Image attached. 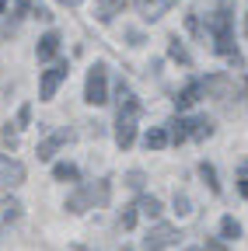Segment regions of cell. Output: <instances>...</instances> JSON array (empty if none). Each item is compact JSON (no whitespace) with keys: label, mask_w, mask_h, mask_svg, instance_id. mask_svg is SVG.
Listing matches in <instances>:
<instances>
[{"label":"cell","mask_w":248,"mask_h":251,"mask_svg":"<svg viewBox=\"0 0 248 251\" xmlns=\"http://www.w3.org/2000/svg\"><path fill=\"white\" fill-rule=\"evenodd\" d=\"M220 234H224L227 241H234V237H241V224H238L234 216H224V220H220Z\"/></svg>","instance_id":"obj_18"},{"label":"cell","mask_w":248,"mask_h":251,"mask_svg":"<svg viewBox=\"0 0 248 251\" xmlns=\"http://www.w3.org/2000/svg\"><path fill=\"white\" fill-rule=\"evenodd\" d=\"M4 11H7V0H0V14H4Z\"/></svg>","instance_id":"obj_28"},{"label":"cell","mask_w":248,"mask_h":251,"mask_svg":"<svg viewBox=\"0 0 248 251\" xmlns=\"http://www.w3.org/2000/svg\"><path fill=\"white\" fill-rule=\"evenodd\" d=\"M18 216H21V202L18 199H4V202H0V227L14 224Z\"/></svg>","instance_id":"obj_14"},{"label":"cell","mask_w":248,"mask_h":251,"mask_svg":"<svg viewBox=\"0 0 248 251\" xmlns=\"http://www.w3.org/2000/svg\"><path fill=\"white\" fill-rule=\"evenodd\" d=\"M126 4L130 0H95V18L98 21H112L115 14L126 11Z\"/></svg>","instance_id":"obj_12"},{"label":"cell","mask_w":248,"mask_h":251,"mask_svg":"<svg viewBox=\"0 0 248 251\" xmlns=\"http://www.w3.org/2000/svg\"><path fill=\"white\" fill-rule=\"evenodd\" d=\"M28 119H32V105H21L18 108V126H28Z\"/></svg>","instance_id":"obj_23"},{"label":"cell","mask_w":248,"mask_h":251,"mask_svg":"<svg viewBox=\"0 0 248 251\" xmlns=\"http://www.w3.org/2000/svg\"><path fill=\"white\" fill-rule=\"evenodd\" d=\"M126 251H130V248H126Z\"/></svg>","instance_id":"obj_31"},{"label":"cell","mask_w":248,"mask_h":251,"mask_svg":"<svg viewBox=\"0 0 248 251\" xmlns=\"http://www.w3.org/2000/svg\"><path fill=\"white\" fill-rule=\"evenodd\" d=\"M140 101L133 98V91L130 87H122L119 84V122H115V143L122 150H130L133 140H137V119H140Z\"/></svg>","instance_id":"obj_1"},{"label":"cell","mask_w":248,"mask_h":251,"mask_svg":"<svg viewBox=\"0 0 248 251\" xmlns=\"http://www.w3.org/2000/svg\"><path fill=\"white\" fill-rule=\"evenodd\" d=\"M175 209H178V213H193V209H189V199H185V196H175Z\"/></svg>","instance_id":"obj_24"},{"label":"cell","mask_w":248,"mask_h":251,"mask_svg":"<svg viewBox=\"0 0 248 251\" xmlns=\"http://www.w3.org/2000/svg\"><path fill=\"white\" fill-rule=\"evenodd\" d=\"M28 11H32V0H18L14 4V18H25Z\"/></svg>","instance_id":"obj_22"},{"label":"cell","mask_w":248,"mask_h":251,"mask_svg":"<svg viewBox=\"0 0 248 251\" xmlns=\"http://www.w3.org/2000/svg\"><path fill=\"white\" fill-rule=\"evenodd\" d=\"M53 178H56V181H77L81 171H77L74 164H53Z\"/></svg>","instance_id":"obj_17"},{"label":"cell","mask_w":248,"mask_h":251,"mask_svg":"<svg viewBox=\"0 0 248 251\" xmlns=\"http://www.w3.org/2000/svg\"><path fill=\"white\" fill-rule=\"evenodd\" d=\"M199 175H203V181L210 185V192H220V181H217V171H213L210 164H199Z\"/></svg>","instance_id":"obj_19"},{"label":"cell","mask_w":248,"mask_h":251,"mask_svg":"<svg viewBox=\"0 0 248 251\" xmlns=\"http://www.w3.org/2000/svg\"><path fill=\"white\" fill-rule=\"evenodd\" d=\"M171 143H185V140H206L213 136V122L206 115H196V119H175L171 122Z\"/></svg>","instance_id":"obj_4"},{"label":"cell","mask_w":248,"mask_h":251,"mask_svg":"<svg viewBox=\"0 0 248 251\" xmlns=\"http://www.w3.org/2000/svg\"><path fill=\"white\" fill-rule=\"evenodd\" d=\"M241 196L248 199V178H241Z\"/></svg>","instance_id":"obj_26"},{"label":"cell","mask_w":248,"mask_h":251,"mask_svg":"<svg viewBox=\"0 0 248 251\" xmlns=\"http://www.w3.org/2000/svg\"><path fill=\"white\" fill-rule=\"evenodd\" d=\"M171 244H178V227H171V224H154L147 230V237H143V248L147 251H165Z\"/></svg>","instance_id":"obj_6"},{"label":"cell","mask_w":248,"mask_h":251,"mask_svg":"<svg viewBox=\"0 0 248 251\" xmlns=\"http://www.w3.org/2000/svg\"><path fill=\"white\" fill-rule=\"evenodd\" d=\"M126 185H133V188H140V185H143V175H140V171H130V178H126Z\"/></svg>","instance_id":"obj_25"},{"label":"cell","mask_w":248,"mask_h":251,"mask_svg":"<svg viewBox=\"0 0 248 251\" xmlns=\"http://www.w3.org/2000/svg\"><path fill=\"white\" fill-rule=\"evenodd\" d=\"M245 35H248V18H245Z\"/></svg>","instance_id":"obj_30"},{"label":"cell","mask_w":248,"mask_h":251,"mask_svg":"<svg viewBox=\"0 0 248 251\" xmlns=\"http://www.w3.org/2000/svg\"><path fill=\"white\" fill-rule=\"evenodd\" d=\"M74 140V129H56V133H49L42 143H39V161H49V157L63 147V143H70Z\"/></svg>","instance_id":"obj_9"},{"label":"cell","mask_w":248,"mask_h":251,"mask_svg":"<svg viewBox=\"0 0 248 251\" xmlns=\"http://www.w3.org/2000/svg\"><path fill=\"white\" fill-rule=\"evenodd\" d=\"M168 52H171V59H178V63H185V67H189V52H185V46L178 42V39H171V46H168Z\"/></svg>","instance_id":"obj_20"},{"label":"cell","mask_w":248,"mask_h":251,"mask_svg":"<svg viewBox=\"0 0 248 251\" xmlns=\"http://www.w3.org/2000/svg\"><path fill=\"white\" fill-rule=\"evenodd\" d=\"M143 143H147V150H165V147L171 143V136H168L165 129H150V133L143 136Z\"/></svg>","instance_id":"obj_15"},{"label":"cell","mask_w":248,"mask_h":251,"mask_svg":"<svg viewBox=\"0 0 248 251\" xmlns=\"http://www.w3.org/2000/svg\"><path fill=\"white\" fill-rule=\"evenodd\" d=\"M25 181V164L11 161V157H0V188H18Z\"/></svg>","instance_id":"obj_8"},{"label":"cell","mask_w":248,"mask_h":251,"mask_svg":"<svg viewBox=\"0 0 248 251\" xmlns=\"http://www.w3.org/2000/svg\"><path fill=\"white\" fill-rule=\"evenodd\" d=\"M133 224H137V206H130L122 213V230H133Z\"/></svg>","instance_id":"obj_21"},{"label":"cell","mask_w":248,"mask_h":251,"mask_svg":"<svg viewBox=\"0 0 248 251\" xmlns=\"http://www.w3.org/2000/svg\"><path fill=\"white\" fill-rule=\"evenodd\" d=\"M185 251H206V248H185Z\"/></svg>","instance_id":"obj_29"},{"label":"cell","mask_w":248,"mask_h":251,"mask_svg":"<svg viewBox=\"0 0 248 251\" xmlns=\"http://www.w3.org/2000/svg\"><path fill=\"white\" fill-rule=\"evenodd\" d=\"M35 56H39L42 63H49V59H56V56H59V35H56V31H46V35L39 39Z\"/></svg>","instance_id":"obj_13"},{"label":"cell","mask_w":248,"mask_h":251,"mask_svg":"<svg viewBox=\"0 0 248 251\" xmlns=\"http://www.w3.org/2000/svg\"><path fill=\"white\" fill-rule=\"evenodd\" d=\"M84 101H87V105H105V101H109V74H105L102 63H95V67L87 70Z\"/></svg>","instance_id":"obj_5"},{"label":"cell","mask_w":248,"mask_h":251,"mask_svg":"<svg viewBox=\"0 0 248 251\" xmlns=\"http://www.w3.org/2000/svg\"><path fill=\"white\" fill-rule=\"evenodd\" d=\"M67 74H70V67H67V63H53V67L42 74V84H39V94H42V101H49L53 94L59 91V84L67 80Z\"/></svg>","instance_id":"obj_7"},{"label":"cell","mask_w":248,"mask_h":251,"mask_svg":"<svg viewBox=\"0 0 248 251\" xmlns=\"http://www.w3.org/2000/svg\"><path fill=\"white\" fill-rule=\"evenodd\" d=\"M109 192H112L109 178H102V181H95V185H81L74 196H67V209H70V213H84V209H95V206L109 202Z\"/></svg>","instance_id":"obj_3"},{"label":"cell","mask_w":248,"mask_h":251,"mask_svg":"<svg viewBox=\"0 0 248 251\" xmlns=\"http://www.w3.org/2000/svg\"><path fill=\"white\" fill-rule=\"evenodd\" d=\"M206 28H210V35H213V49L220 52V56H231L234 63H241V56L234 52V31H231V14L227 11H213L206 18Z\"/></svg>","instance_id":"obj_2"},{"label":"cell","mask_w":248,"mask_h":251,"mask_svg":"<svg viewBox=\"0 0 248 251\" xmlns=\"http://www.w3.org/2000/svg\"><path fill=\"white\" fill-rule=\"evenodd\" d=\"M203 94H206V91H203V80H193V84H185V87L175 94V108H178V112L193 108V105L203 98Z\"/></svg>","instance_id":"obj_11"},{"label":"cell","mask_w":248,"mask_h":251,"mask_svg":"<svg viewBox=\"0 0 248 251\" xmlns=\"http://www.w3.org/2000/svg\"><path fill=\"white\" fill-rule=\"evenodd\" d=\"M137 209H140L143 216H161V199H158V196H140Z\"/></svg>","instance_id":"obj_16"},{"label":"cell","mask_w":248,"mask_h":251,"mask_svg":"<svg viewBox=\"0 0 248 251\" xmlns=\"http://www.w3.org/2000/svg\"><path fill=\"white\" fill-rule=\"evenodd\" d=\"M59 4H67V7H77V4H81V0H59Z\"/></svg>","instance_id":"obj_27"},{"label":"cell","mask_w":248,"mask_h":251,"mask_svg":"<svg viewBox=\"0 0 248 251\" xmlns=\"http://www.w3.org/2000/svg\"><path fill=\"white\" fill-rule=\"evenodd\" d=\"M175 4H178V0H137V11H140V18H147V21H158V18L168 14Z\"/></svg>","instance_id":"obj_10"}]
</instances>
